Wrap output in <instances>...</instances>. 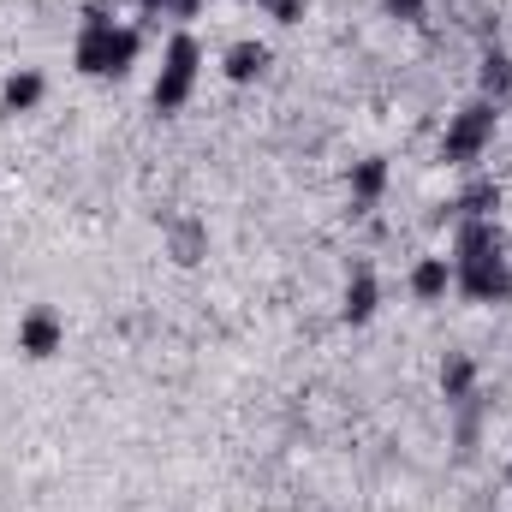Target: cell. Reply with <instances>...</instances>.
<instances>
[{"instance_id":"6da1fadb","label":"cell","mask_w":512,"mask_h":512,"mask_svg":"<svg viewBox=\"0 0 512 512\" xmlns=\"http://www.w3.org/2000/svg\"><path fill=\"white\" fill-rule=\"evenodd\" d=\"M72 54H78V72H90V78H126L131 66H137V30L114 24L102 6H90Z\"/></svg>"},{"instance_id":"7a4b0ae2","label":"cell","mask_w":512,"mask_h":512,"mask_svg":"<svg viewBox=\"0 0 512 512\" xmlns=\"http://www.w3.org/2000/svg\"><path fill=\"white\" fill-rule=\"evenodd\" d=\"M495 126H501V108L495 102H465L459 114H447V131H441V161L447 167H471L483 161V149L495 143Z\"/></svg>"},{"instance_id":"3957f363","label":"cell","mask_w":512,"mask_h":512,"mask_svg":"<svg viewBox=\"0 0 512 512\" xmlns=\"http://www.w3.org/2000/svg\"><path fill=\"white\" fill-rule=\"evenodd\" d=\"M197 66H203V48L191 30H179L161 54V78H155V108L161 114H179L191 102V84H197Z\"/></svg>"},{"instance_id":"277c9868","label":"cell","mask_w":512,"mask_h":512,"mask_svg":"<svg viewBox=\"0 0 512 512\" xmlns=\"http://www.w3.org/2000/svg\"><path fill=\"white\" fill-rule=\"evenodd\" d=\"M12 340H18V352H24L30 364H48V358L66 352V316H60L54 304H30V310L18 316Z\"/></svg>"},{"instance_id":"5b68a950","label":"cell","mask_w":512,"mask_h":512,"mask_svg":"<svg viewBox=\"0 0 512 512\" xmlns=\"http://www.w3.org/2000/svg\"><path fill=\"white\" fill-rule=\"evenodd\" d=\"M376 310H382V274H376V262H352L346 292H340V316H346L352 328H364Z\"/></svg>"},{"instance_id":"8992f818","label":"cell","mask_w":512,"mask_h":512,"mask_svg":"<svg viewBox=\"0 0 512 512\" xmlns=\"http://www.w3.org/2000/svg\"><path fill=\"white\" fill-rule=\"evenodd\" d=\"M405 292H411L417 304H447V292H453V256L447 251L417 256L411 274H405Z\"/></svg>"},{"instance_id":"52a82bcc","label":"cell","mask_w":512,"mask_h":512,"mask_svg":"<svg viewBox=\"0 0 512 512\" xmlns=\"http://www.w3.org/2000/svg\"><path fill=\"white\" fill-rule=\"evenodd\" d=\"M42 96H48V78H42L36 66H12V72L0 78V114H36Z\"/></svg>"},{"instance_id":"ba28073f","label":"cell","mask_w":512,"mask_h":512,"mask_svg":"<svg viewBox=\"0 0 512 512\" xmlns=\"http://www.w3.org/2000/svg\"><path fill=\"white\" fill-rule=\"evenodd\" d=\"M435 382H441L447 411H453V405H465V399H477V358H471V352H447V358H441V370H435Z\"/></svg>"},{"instance_id":"9c48e42d","label":"cell","mask_w":512,"mask_h":512,"mask_svg":"<svg viewBox=\"0 0 512 512\" xmlns=\"http://www.w3.org/2000/svg\"><path fill=\"white\" fill-rule=\"evenodd\" d=\"M268 72V42H256V36H239L227 54H221V78L227 84H256Z\"/></svg>"},{"instance_id":"30bf717a","label":"cell","mask_w":512,"mask_h":512,"mask_svg":"<svg viewBox=\"0 0 512 512\" xmlns=\"http://www.w3.org/2000/svg\"><path fill=\"white\" fill-rule=\"evenodd\" d=\"M477 96L495 102V108L512 102V54L507 48H483V60H477Z\"/></svg>"},{"instance_id":"8fae6325","label":"cell","mask_w":512,"mask_h":512,"mask_svg":"<svg viewBox=\"0 0 512 512\" xmlns=\"http://www.w3.org/2000/svg\"><path fill=\"white\" fill-rule=\"evenodd\" d=\"M352 215H370L376 203H382V191H387V161L382 155H364V161H352Z\"/></svg>"},{"instance_id":"7c38bea8","label":"cell","mask_w":512,"mask_h":512,"mask_svg":"<svg viewBox=\"0 0 512 512\" xmlns=\"http://www.w3.org/2000/svg\"><path fill=\"white\" fill-rule=\"evenodd\" d=\"M447 215H453V221H495V215H501V185H495V179H471V185L447 203Z\"/></svg>"},{"instance_id":"4fadbf2b","label":"cell","mask_w":512,"mask_h":512,"mask_svg":"<svg viewBox=\"0 0 512 512\" xmlns=\"http://www.w3.org/2000/svg\"><path fill=\"white\" fill-rule=\"evenodd\" d=\"M167 245H173V262H197V256L209 251V233H203V221H179L167 233Z\"/></svg>"},{"instance_id":"5bb4252c","label":"cell","mask_w":512,"mask_h":512,"mask_svg":"<svg viewBox=\"0 0 512 512\" xmlns=\"http://www.w3.org/2000/svg\"><path fill=\"white\" fill-rule=\"evenodd\" d=\"M256 12L274 18V24H298V18L310 12V0H256Z\"/></svg>"},{"instance_id":"9a60e30c","label":"cell","mask_w":512,"mask_h":512,"mask_svg":"<svg viewBox=\"0 0 512 512\" xmlns=\"http://www.w3.org/2000/svg\"><path fill=\"white\" fill-rule=\"evenodd\" d=\"M382 12L393 24H423L429 18V0H382Z\"/></svg>"},{"instance_id":"2e32d148","label":"cell","mask_w":512,"mask_h":512,"mask_svg":"<svg viewBox=\"0 0 512 512\" xmlns=\"http://www.w3.org/2000/svg\"><path fill=\"white\" fill-rule=\"evenodd\" d=\"M197 12H203V0H167L161 6V18H173V24H197Z\"/></svg>"},{"instance_id":"e0dca14e","label":"cell","mask_w":512,"mask_h":512,"mask_svg":"<svg viewBox=\"0 0 512 512\" xmlns=\"http://www.w3.org/2000/svg\"><path fill=\"white\" fill-rule=\"evenodd\" d=\"M507 489H512V459H507Z\"/></svg>"}]
</instances>
